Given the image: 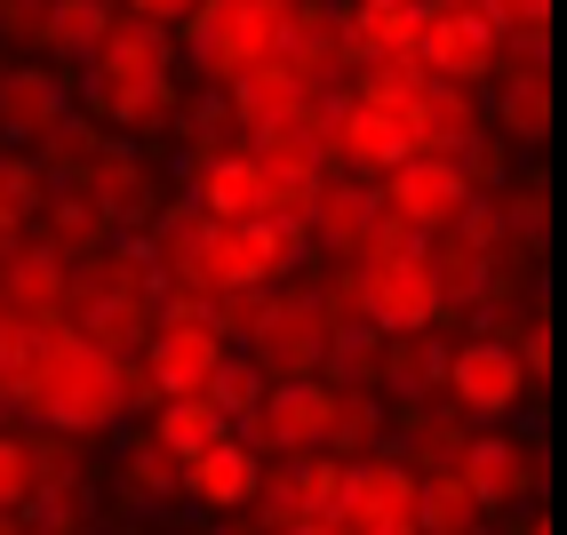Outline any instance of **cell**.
Here are the masks:
<instances>
[{"label":"cell","mask_w":567,"mask_h":535,"mask_svg":"<svg viewBox=\"0 0 567 535\" xmlns=\"http://www.w3.org/2000/svg\"><path fill=\"white\" fill-rule=\"evenodd\" d=\"M153 415V392H144V368L136 352H96L72 328H41L32 343V368H24V400L17 415H32L41 432H72V440H96V432H121L128 415Z\"/></svg>","instance_id":"cell-1"},{"label":"cell","mask_w":567,"mask_h":535,"mask_svg":"<svg viewBox=\"0 0 567 535\" xmlns=\"http://www.w3.org/2000/svg\"><path fill=\"white\" fill-rule=\"evenodd\" d=\"M176 104L184 89H176L168 32L112 9L104 41L81 56V112L96 128H153V121H176Z\"/></svg>","instance_id":"cell-2"},{"label":"cell","mask_w":567,"mask_h":535,"mask_svg":"<svg viewBox=\"0 0 567 535\" xmlns=\"http://www.w3.org/2000/svg\"><path fill=\"white\" fill-rule=\"evenodd\" d=\"M344 272H352V296H360V320H368L375 336H408V328H440V320H447L424 240L392 233V224L344 264Z\"/></svg>","instance_id":"cell-3"},{"label":"cell","mask_w":567,"mask_h":535,"mask_svg":"<svg viewBox=\"0 0 567 535\" xmlns=\"http://www.w3.org/2000/svg\"><path fill=\"white\" fill-rule=\"evenodd\" d=\"M193 41V64L208 89H233L248 72L280 64V32H288V0H200L193 17L176 24Z\"/></svg>","instance_id":"cell-4"},{"label":"cell","mask_w":567,"mask_h":535,"mask_svg":"<svg viewBox=\"0 0 567 535\" xmlns=\"http://www.w3.org/2000/svg\"><path fill=\"white\" fill-rule=\"evenodd\" d=\"M328 336H336V320H328L320 288H272V303H264V320L248 328L240 352L264 384H312L328 360Z\"/></svg>","instance_id":"cell-5"},{"label":"cell","mask_w":567,"mask_h":535,"mask_svg":"<svg viewBox=\"0 0 567 535\" xmlns=\"http://www.w3.org/2000/svg\"><path fill=\"white\" fill-rule=\"evenodd\" d=\"M440 392L456 400V415L472 432H487V424H512L527 408V368H519V352L504 336H464V343H447Z\"/></svg>","instance_id":"cell-6"},{"label":"cell","mask_w":567,"mask_h":535,"mask_svg":"<svg viewBox=\"0 0 567 535\" xmlns=\"http://www.w3.org/2000/svg\"><path fill=\"white\" fill-rule=\"evenodd\" d=\"M224 352H233V343L208 328V312H161L153 336L136 343V368H144V392H153V408H161V400L208 392V375H216Z\"/></svg>","instance_id":"cell-7"},{"label":"cell","mask_w":567,"mask_h":535,"mask_svg":"<svg viewBox=\"0 0 567 535\" xmlns=\"http://www.w3.org/2000/svg\"><path fill=\"white\" fill-rule=\"evenodd\" d=\"M464 200H472L464 168H456V161H432V152H408V161L375 184V208H384V224H392V233H408V240L447 233V224L464 216Z\"/></svg>","instance_id":"cell-8"},{"label":"cell","mask_w":567,"mask_h":535,"mask_svg":"<svg viewBox=\"0 0 567 535\" xmlns=\"http://www.w3.org/2000/svg\"><path fill=\"white\" fill-rule=\"evenodd\" d=\"M328 415H336V392L312 375V384H264V400L240 415L233 432L264 455V464H272V455L288 464V455H312L328 440Z\"/></svg>","instance_id":"cell-9"},{"label":"cell","mask_w":567,"mask_h":535,"mask_svg":"<svg viewBox=\"0 0 567 535\" xmlns=\"http://www.w3.org/2000/svg\"><path fill=\"white\" fill-rule=\"evenodd\" d=\"M496 49H504V32L487 24L472 0H432L424 32H415V64H424L432 81H456V89L487 81V72H496Z\"/></svg>","instance_id":"cell-10"},{"label":"cell","mask_w":567,"mask_h":535,"mask_svg":"<svg viewBox=\"0 0 567 535\" xmlns=\"http://www.w3.org/2000/svg\"><path fill=\"white\" fill-rule=\"evenodd\" d=\"M456 472H464V487L480 495V512L496 519V512L527 504V495L544 487V447H536V440H519L512 424H487V432H472V440H464Z\"/></svg>","instance_id":"cell-11"},{"label":"cell","mask_w":567,"mask_h":535,"mask_svg":"<svg viewBox=\"0 0 567 535\" xmlns=\"http://www.w3.org/2000/svg\"><path fill=\"white\" fill-rule=\"evenodd\" d=\"M400 161H408V128H400V112H375V104H352V96H336V104H328V176L384 184Z\"/></svg>","instance_id":"cell-12"},{"label":"cell","mask_w":567,"mask_h":535,"mask_svg":"<svg viewBox=\"0 0 567 535\" xmlns=\"http://www.w3.org/2000/svg\"><path fill=\"white\" fill-rule=\"evenodd\" d=\"M400 128H408V152H432V161H456V152H472L487 136V112L472 89L456 81H424L408 104H400Z\"/></svg>","instance_id":"cell-13"},{"label":"cell","mask_w":567,"mask_h":535,"mask_svg":"<svg viewBox=\"0 0 567 535\" xmlns=\"http://www.w3.org/2000/svg\"><path fill=\"white\" fill-rule=\"evenodd\" d=\"M344 535H375V527H415V472L400 455H360L344 472V504H336Z\"/></svg>","instance_id":"cell-14"},{"label":"cell","mask_w":567,"mask_h":535,"mask_svg":"<svg viewBox=\"0 0 567 535\" xmlns=\"http://www.w3.org/2000/svg\"><path fill=\"white\" fill-rule=\"evenodd\" d=\"M256 487H264V455H256L240 432H224V440H208L200 455H184V504H200V512H216V519L248 512Z\"/></svg>","instance_id":"cell-15"},{"label":"cell","mask_w":567,"mask_h":535,"mask_svg":"<svg viewBox=\"0 0 567 535\" xmlns=\"http://www.w3.org/2000/svg\"><path fill=\"white\" fill-rule=\"evenodd\" d=\"M64 288H72V264L41 240H17L0 256V312L24 320V328H64Z\"/></svg>","instance_id":"cell-16"},{"label":"cell","mask_w":567,"mask_h":535,"mask_svg":"<svg viewBox=\"0 0 567 535\" xmlns=\"http://www.w3.org/2000/svg\"><path fill=\"white\" fill-rule=\"evenodd\" d=\"M375 233H384V208H375V184H352V176H328L320 200L305 216V248H320L328 264H352Z\"/></svg>","instance_id":"cell-17"},{"label":"cell","mask_w":567,"mask_h":535,"mask_svg":"<svg viewBox=\"0 0 567 535\" xmlns=\"http://www.w3.org/2000/svg\"><path fill=\"white\" fill-rule=\"evenodd\" d=\"M193 208L208 224H256V216H272V200H264V161L256 152H200L193 161Z\"/></svg>","instance_id":"cell-18"},{"label":"cell","mask_w":567,"mask_h":535,"mask_svg":"<svg viewBox=\"0 0 567 535\" xmlns=\"http://www.w3.org/2000/svg\"><path fill=\"white\" fill-rule=\"evenodd\" d=\"M415 32H424V9H400V0H344L336 9V56L352 64H392L415 56Z\"/></svg>","instance_id":"cell-19"},{"label":"cell","mask_w":567,"mask_h":535,"mask_svg":"<svg viewBox=\"0 0 567 535\" xmlns=\"http://www.w3.org/2000/svg\"><path fill=\"white\" fill-rule=\"evenodd\" d=\"M64 112H72L64 72H49V64H0V136H9V144H41Z\"/></svg>","instance_id":"cell-20"},{"label":"cell","mask_w":567,"mask_h":535,"mask_svg":"<svg viewBox=\"0 0 567 535\" xmlns=\"http://www.w3.org/2000/svg\"><path fill=\"white\" fill-rule=\"evenodd\" d=\"M72 184H81V193H89V200L104 208V224H112V233H128V224H144V216H153V200H161L153 168H144L136 152H121V144H104V152H96V161H89L81 176H72Z\"/></svg>","instance_id":"cell-21"},{"label":"cell","mask_w":567,"mask_h":535,"mask_svg":"<svg viewBox=\"0 0 567 535\" xmlns=\"http://www.w3.org/2000/svg\"><path fill=\"white\" fill-rule=\"evenodd\" d=\"M472 424L456 408H424V400H400V432L384 455H400L408 472H456V455H464Z\"/></svg>","instance_id":"cell-22"},{"label":"cell","mask_w":567,"mask_h":535,"mask_svg":"<svg viewBox=\"0 0 567 535\" xmlns=\"http://www.w3.org/2000/svg\"><path fill=\"white\" fill-rule=\"evenodd\" d=\"M112 487H121L128 504H184V464L136 424V432H121V455H112Z\"/></svg>","instance_id":"cell-23"},{"label":"cell","mask_w":567,"mask_h":535,"mask_svg":"<svg viewBox=\"0 0 567 535\" xmlns=\"http://www.w3.org/2000/svg\"><path fill=\"white\" fill-rule=\"evenodd\" d=\"M104 240H112V224H104V208L81 193V184H49V200H41V248H56L64 264H81Z\"/></svg>","instance_id":"cell-24"},{"label":"cell","mask_w":567,"mask_h":535,"mask_svg":"<svg viewBox=\"0 0 567 535\" xmlns=\"http://www.w3.org/2000/svg\"><path fill=\"white\" fill-rule=\"evenodd\" d=\"M305 104H312V89L296 81L288 64H264V72H248V81L224 89V112H233V128H240V136L272 128V121H288V112H305Z\"/></svg>","instance_id":"cell-25"},{"label":"cell","mask_w":567,"mask_h":535,"mask_svg":"<svg viewBox=\"0 0 567 535\" xmlns=\"http://www.w3.org/2000/svg\"><path fill=\"white\" fill-rule=\"evenodd\" d=\"M447 375V343L440 328H408V336H384V400H432Z\"/></svg>","instance_id":"cell-26"},{"label":"cell","mask_w":567,"mask_h":535,"mask_svg":"<svg viewBox=\"0 0 567 535\" xmlns=\"http://www.w3.org/2000/svg\"><path fill=\"white\" fill-rule=\"evenodd\" d=\"M384 447H392L384 392H336V415H328L320 455H336V464H360V455H384Z\"/></svg>","instance_id":"cell-27"},{"label":"cell","mask_w":567,"mask_h":535,"mask_svg":"<svg viewBox=\"0 0 567 535\" xmlns=\"http://www.w3.org/2000/svg\"><path fill=\"white\" fill-rule=\"evenodd\" d=\"M496 128L512 136V144H544L551 136V72L544 64H512V72H496Z\"/></svg>","instance_id":"cell-28"},{"label":"cell","mask_w":567,"mask_h":535,"mask_svg":"<svg viewBox=\"0 0 567 535\" xmlns=\"http://www.w3.org/2000/svg\"><path fill=\"white\" fill-rule=\"evenodd\" d=\"M472 527H487V512L464 487V472H415V535H472Z\"/></svg>","instance_id":"cell-29"},{"label":"cell","mask_w":567,"mask_h":535,"mask_svg":"<svg viewBox=\"0 0 567 535\" xmlns=\"http://www.w3.org/2000/svg\"><path fill=\"white\" fill-rule=\"evenodd\" d=\"M89 440L72 432H24V472H32V495H89Z\"/></svg>","instance_id":"cell-30"},{"label":"cell","mask_w":567,"mask_h":535,"mask_svg":"<svg viewBox=\"0 0 567 535\" xmlns=\"http://www.w3.org/2000/svg\"><path fill=\"white\" fill-rule=\"evenodd\" d=\"M144 432H153L168 455H176V464H184V455H200L208 440H224V432H233V424H224V415L193 392V400H161L153 415H144Z\"/></svg>","instance_id":"cell-31"},{"label":"cell","mask_w":567,"mask_h":535,"mask_svg":"<svg viewBox=\"0 0 567 535\" xmlns=\"http://www.w3.org/2000/svg\"><path fill=\"white\" fill-rule=\"evenodd\" d=\"M104 24H112V0H49V17H41V49L64 56V64H81V56L104 41Z\"/></svg>","instance_id":"cell-32"},{"label":"cell","mask_w":567,"mask_h":535,"mask_svg":"<svg viewBox=\"0 0 567 535\" xmlns=\"http://www.w3.org/2000/svg\"><path fill=\"white\" fill-rule=\"evenodd\" d=\"M96 152H104V128L89 121V112H64V121H56L41 144H32V161H41V176H49V184H72V176L96 161Z\"/></svg>","instance_id":"cell-33"},{"label":"cell","mask_w":567,"mask_h":535,"mask_svg":"<svg viewBox=\"0 0 567 535\" xmlns=\"http://www.w3.org/2000/svg\"><path fill=\"white\" fill-rule=\"evenodd\" d=\"M432 72L415 64V56H392V64H352V81L336 89V96H352V104H375V112H400L415 89H424Z\"/></svg>","instance_id":"cell-34"},{"label":"cell","mask_w":567,"mask_h":535,"mask_svg":"<svg viewBox=\"0 0 567 535\" xmlns=\"http://www.w3.org/2000/svg\"><path fill=\"white\" fill-rule=\"evenodd\" d=\"M200 400H208V408L224 415V424H240V415H248V408L264 400V375L248 368V352H224V360H216V375H208V392H200Z\"/></svg>","instance_id":"cell-35"},{"label":"cell","mask_w":567,"mask_h":535,"mask_svg":"<svg viewBox=\"0 0 567 535\" xmlns=\"http://www.w3.org/2000/svg\"><path fill=\"white\" fill-rule=\"evenodd\" d=\"M344 472L352 464H336V455H296V495H305V519H328L336 527V504H344Z\"/></svg>","instance_id":"cell-36"},{"label":"cell","mask_w":567,"mask_h":535,"mask_svg":"<svg viewBox=\"0 0 567 535\" xmlns=\"http://www.w3.org/2000/svg\"><path fill=\"white\" fill-rule=\"evenodd\" d=\"M504 233H512V248H544L551 240V193L544 184H504Z\"/></svg>","instance_id":"cell-37"},{"label":"cell","mask_w":567,"mask_h":535,"mask_svg":"<svg viewBox=\"0 0 567 535\" xmlns=\"http://www.w3.org/2000/svg\"><path fill=\"white\" fill-rule=\"evenodd\" d=\"M41 200H49L41 161H32V152H0V208L32 224V216H41Z\"/></svg>","instance_id":"cell-38"},{"label":"cell","mask_w":567,"mask_h":535,"mask_svg":"<svg viewBox=\"0 0 567 535\" xmlns=\"http://www.w3.org/2000/svg\"><path fill=\"white\" fill-rule=\"evenodd\" d=\"M24 535H96L89 527V495H32V504H24Z\"/></svg>","instance_id":"cell-39"},{"label":"cell","mask_w":567,"mask_h":535,"mask_svg":"<svg viewBox=\"0 0 567 535\" xmlns=\"http://www.w3.org/2000/svg\"><path fill=\"white\" fill-rule=\"evenodd\" d=\"M32 504V472H24V432H0V512Z\"/></svg>","instance_id":"cell-40"},{"label":"cell","mask_w":567,"mask_h":535,"mask_svg":"<svg viewBox=\"0 0 567 535\" xmlns=\"http://www.w3.org/2000/svg\"><path fill=\"white\" fill-rule=\"evenodd\" d=\"M193 9H200V0H121V17H144V24H161V32H176Z\"/></svg>","instance_id":"cell-41"},{"label":"cell","mask_w":567,"mask_h":535,"mask_svg":"<svg viewBox=\"0 0 567 535\" xmlns=\"http://www.w3.org/2000/svg\"><path fill=\"white\" fill-rule=\"evenodd\" d=\"M280 535H344V527H328V519H296V527H280Z\"/></svg>","instance_id":"cell-42"},{"label":"cell","mask_w":567,"mask_h":535,"mask_svg":"<svg viewBox=\"0 0 567 535\" xmlns=\"http://www.w3.org/2000/svg\"><path fill=\"white\" fill-rule=\"evenodd\" d=\"M0 535H24V512H0Z\"/></svg>","instance_id":"cell-43"},{"label":"cell","mask_w":567,"mask_h":535,"mask_svg":"<svg viewBox=\"0 0 567 535\" xmlns=\"http://www.w3.org/2000/svg\"><path fill=\"white\" fill-rule=\"evenodd\" d=\"M233 519H240V512H233ZM233 519H224V527H216V535H264V527H256V519H248V527H233Z\"/></svg>","instance_id":"cell-44"},{"label":"cell","mask_w":567,"mask_h":535,"mask_svg":"<svg viewBox=\"0 0 567 535\" xmlns=\"http://www.w3.org/2000/svg\"><path fill=\"white\" fill-rule=\"evenodd\" d=\"M375 535H415V527H375Z\"/></svg>","instance_id":"cell-45"},{"label":"cell","mask_w":567,"mask_h":535,"mask_svg":"<svg viewBox=\"0 0 567 535\" xmlns=\"http://www.w3.org/2000/svg\"><path fill=\"white\" fill-rule=\"evenodd\" d=\"M96 535H136V527H96Z\"/></svg>","instance_id":"cell-46"},{"label":"cell","mask_w":567,"mask_h":535,"mask_svg":"<svg viewBox=\"0 0 567 535\" xmlns=\"http://www.w3.org/2000/svg\"><path fill=\"white\" fill-rule=\"evenodd\" d=\"M400 9H424V0H400Z\"/></svg>","instance_id":"cell-47"}]
</instances>
